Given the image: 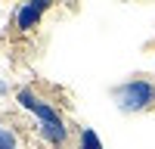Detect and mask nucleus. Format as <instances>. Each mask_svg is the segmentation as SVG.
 I'll list each match as a JSON object with an SVG mask.
<instances>
[{"label":"nucleus","mask_w":155,"mask_h":149,"mask_svg":"<svg viewBox=\"0 0 155 149\" xmlns=\"http://www.w3.org/2000/svg\"><path fill=\"white\" fill-rule=\"evenodd\" d=\"M115 103L121 112H146L155 106V81L134 78L121 87H115Z\"/></svg>","instance_id":"f257e3e1"},{"label":"nucleus","mask_w":155,"mask_h":149,"mask_svg":"<svg viewBox=\"0 0 155 149\" xmlns=\"http://www.w3.org/2000/svg\"><path fill=\"white\" fill-rule=\"evenodd\" d=\"M16 99L31 112V115H37V121L41 124H62V115H59V109H53L50 103H44L41 96H37L34 90H28V87H22V90L16 93Z\"/></svg>","instance_id":"f03ea898"},{"label":"nucleus","mask_w":155,"mask_h":149,"mask_svg":"<svg viewBox=\"0 0 155 149\" xmlns=\"http://www.w3.org/2000/svg\"><path fill=\"white\" fill-rule=\"evenodd\" d=\"M37 22H41V9L31 6V3H22L19 12H16V28L19 31H31V28H37Z\"/></svg>","instance_id":"7ed1b4c3"},{"label":"nucleus","mask_w":155,"mask_h":149,"mask_svg":"<svg viewBox=\"0 0 155 149\" xmlns=\"http://www.w3.org/2000/svg\"><path fill=\"white\" fill-rule=\"evenodd\" d=\"M37 134H41L50 146H65V140H68L65 124H41V127H37Z\"/></svg>","instance_id":"20e7f679"},{"label":"nucleus","mask_w":155,"mask_h":149,"mask_svg":"<svg viewBox=\"0 0 155 149\" xmlns=\"http://www.w3.org/2000/svg\"><path fill=\"white\" fill-rule=\"evenodd\" d=\"M81 149H102V140L93 127H81Z\"/></svg>","instance_id":"39448f33"},{"label":"nucleus","mask_w":155,"mask_h":149,"mask_svg":"<svg viewBox=\"0 0 155 149\" xmlns=\"http://www.w3.org/2000/svg\"><path fill=\"white\" fill-rule=\"evenodd\" d=\"M0 149H19V140H16V134H12L3 121H0Z\"/></svg>","instance_id":"423d86ee"},{"label":"nucleus","mask_w":155,"mask_h":149,"mask_svg":"<svg viewBox=\"0 0 155 149\" xmlns=\"http://www.w3.org/2000/svg\"><path fill=\"white\" fill-rule=\"evenodd\" d=\"M28 3H31V6H37V9L44 12V9H50V6H53L56 0H28Z\"/></svg>","instance_id":"0eeeda50"}]
</instances>
